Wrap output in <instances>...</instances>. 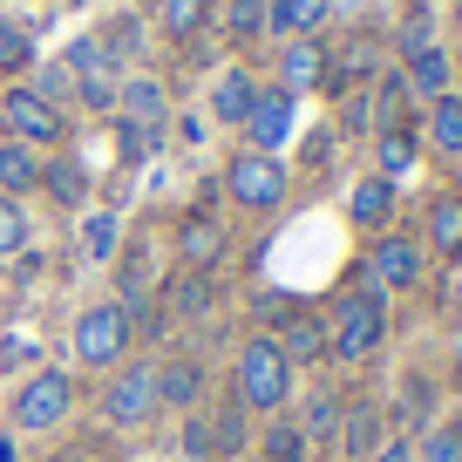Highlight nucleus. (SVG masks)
Here are the masks:
<instances>
[{
	"instance_id": "1",
	"label": "nucleus",
	"mask_w": 462,
	"mask_h": 462,
	"mask_svg": "<svg viewBox=\"0 0 462 462\" xmlns=\"http://www.w3.org/2000/svg\"><path fill=\"white\" fill-rule=\"evenodd\" d=\"M286 394H292V361L279 354L273 333H252L231 361V402L252 415H273V408H286Z\"/></svg>"
},
{
	"instance_id": "2",
	"label": "nucleus",
	"mask_w": 462,
	"mask_h": 462,
	"mask_svg": "<svg viewBox=\"0 0 462 462\" xmlns=\"http://www.w3.org/2000/svg\"><path fill=\"white\" fill-rule=\"evenodd\" d=\"M381 340H388V306H381L374 286L346 292L327 313V361H367Z\"/></svg>"
},
{
	"instance_id": "3",
	"label": "nucleus",
	"mask_w": 462,
	"mask_h": 462,
	"mask_svg": "<svg viewBox=\"0 0 462 462\" xmlns=\"http://www.w3.org/2000/svg\"><path fill=\"white\" fill-rule=\"evenodd\" d=\"M150 415H163L157 402V361H123L109 367V388H102V421H109L116 435L143 429Z\"/></svg>"
},
{
	"instance_id": "4",
	"label": "nucleus",
	"mask_w": 462,
	"mask_h": 462,
	"mask_svg": "<svg viewBox=\"0 0 462 462\" xmlns=\"http://www.w3.org/2000/svg\"><path fill=\"white\" fill-rule=\"evenodd\" d=\"M130 354V306L123 300H102L75 313V361L82 367H123Z\"/></svg>"
},
{
	"instance_id": "5",
	"label": "nucleus",
	"mask_w": 462,
	"mask_h": 462,
	"mask_svg": "<svg viewBox=\"0 0 462 462\" xmlns=\"http://www.w3.org/2000/svg\"><path fill=\"white\" fill-rule=\"evenodd\" d=\"M225 198L238 211H279L286 204V163L265 157V150H238L225 163Z\"/></svg>"
},
{
	"instance_id": "6",
	"label": "nucleus",
	"mask_w": 462,
	"mask_h": 462,
	"mask_svg": "<svg viewBox=\"0 0 462 462\" xmlns=\"http://www.w3.org/2000/svg\"><path fill=\"white\" fill-rule=\"evenodd\" d=\"M0 130L14 136V143H28V150H55L61 136H69V116H61L42 88H7V96H0Z\"/></svg>"
},
{
	"instance_id": "7",
	"label": "nucleus",
	"mask_w": 462,
	"mask_h": 462,
	"mask_svg": "<svg viewBox=\"0 0 462 462\" xmlns=\"http://www.w3.org/2000/svg\"><path fill=\"white\" fill-rule=\"evenodd\" d=\"M69 408H75V381L55 374V367H42V374L21 381V394H14V429L21 435H48Z\"/></svg>"
},
{
	"instance_id": "8",
	"label": "nucleus",
	"mask_w": 462,
	"mask_h": 462,
	"mask_svg": "<svg viewBox=\"0 0 462 462\" xmlns=\"http://www.w3.org/2000/svg\"><path fill=\"white\" fill-rule=\"evenodd\" d=\"M367 279H374V292H408V286H421V252H415V238L381 231L374 245H367Z\"/></svg>"
},
{
	"instance_id": "9",
	"label": "nucleus",
	"mask_w": 462,
	"mask_h": 462,
	"mask_svg": "<svg viewBox=\"0 0 462 462\" xmlns=\"http://www.w3.org/2000/svg\"><path fill=\"white\" fill-rule=\"evenodd\" d=\"M238 130H245V150H265V157H279V143L292 136V96H286V88H259Z\"/></svg>"
},
{
	"instance_id": "10",
	"label": "nucleus",
	"mask_w": 462,
	"mask_h": 462,
	"mask_svg": "<svg viewBox=\"0 0 462 462\" xmlns=\"http://www.w3.org/2000/svg\"><path fill=\"white\" fill-rule=\"evenodd\" d=\"M327 42H319V34H292L286 42V55H279V88H286L292 102L306 96V88H327Z\"/></svg>"
},
{
	"instance_id": "11",
	"label": "nucleus",
	"mask_w": 462,
	"mask_h": 462,
	"mask_svg": "<svg viewBox=\"0 0 462 462\" xmlns=\"http://www.w3.org/2000/svg\"><path fill=\"white\" fill-rule=\"evenodd\" d=\"M198 394H204V367L190 361V354L157 361V402L163 408H190V415H198Z\"/></svg>"
},
{
	"instance_id": "12",
	"label": "nucleus",
	"mask_w": 462,
	"mask_h": 462,
	"mask_svg": "<svg viewBox=\"0 0 462 462\" xmlns=\"http://www.w3.org/2000/svg\"><path fill=\"white\" fill-rule=\"evenodd\" d=\"M279 354H286L292 367L327 361V319H319V313H286V327H279Z\"/></svg>"
},
{
	"instance_id": "13",
	"label": "nucleus",
	"mask_w": 462,
	"mask_h": 462,
	"mask_svg": "<svg viewBox=\"0 0 462 462\" xmlns=\"http://www.w3.org/2000/svg\"><path fill=\"white\" fill-rule=\"evenodd\" d=\"M415 96H429V102H442L448 96V82H456V61L442 55L435 42H421V48H408V75H402Z\"/></svg>"
},
{
	"instance_id": "14",
	"label": "nucleus",
	"mask_w": 462,
	"mask_h": 462,
	"mask_svg": "<svg viewBox=\"0 0 462 462\" xmlns=\"http://www.w3.org/2000/svg\"><path fill=\"white\" fill-rule=\"evenodd\" d=\"M42 150L14 143V136H0V198H28V190H42Z\"/></svg>"
},
{
	"instance_id": "15",
	"label": "nucleus",
	"mask_w": 462,
	"mask_h": 462,
	"mask_svg": "<svg viewBox=\"0 0 462 462\" xmlns=\"http://www.w3.org/2000/svg\"><path fill=\"white\" fill-rule=\"evenodd\" d=\"M421 231H429V252H442V259H462V190H442V198H429V217H421Z\"/></svg>"
},
{
	"instance_id": "16",
	"label": "nucleus",
	"mask_w": 462,
	"mask_h": 462,
	"mask_svg": "<svg viewBox=\"0 0 462 462\" xmlns=\"http://www.w3.org/2000/svg\"><path fill=\"white\" fill-rule=\"evenodd\" d=\"M177 259H184V273H211V265L225 259V231H217L211 217H184V231H177Z\"/></svg>"
},
{
	"instance_id": "17",
	"label": "nucleus",
	"mask_w": 462,
	"mask_h": 462,
	"mask_svg": "<svg viewBox=\"0 0 462 462\" xmlns=\"http://www.w3.org/2000/svg\"><path fill=\"white\" fill-rule=\"evenodd\" d=\"M346 217L361 231H388V217H394V184L388 177H361L354 184V198H346Z\"/></svg>"
},
{
	"instance_id": "18",
	"label": "nucleus",
	"mask_w": 462,
	"mask_h": 462,
	"mask_svg": "<svg viewBox=\"0 0 462 462\" xmlns=\"http://www.w3.org/2000/svg\"><path fill=\"white\" fill-rule=\"evenodd\" d=\"M211 306H217L211 273H177L171 286H163V313H171V319H204Z\"/></svg>"
},
{
	"instance_id": "19",
	"label": "nucleus",
	"mask_w": 462,
	"mask_h": 462,
	"mask_svg": "<svg viewBox=\"0 0 462 462\" xmlns=\"http://www.w3.org/2000/svg\"><path fill=\"white\" fill-rule=\"evenodd\" d=\"M252 96H259L252 69H225V75H217V88H211V116H217V123H245Z\"/></svg>"
},
{
	"instance_id": "20",
	"label": "nucleus",
	"mask_w": 462,
	"mask_h": 462,
	"mask_svg": "<svg viewBox=\"0 0 462 462\" xmlns=\"http://www.w3.org/2000/svg\"><path fill=\"white\" fill-rule=\"evenodd\" d=\"M327 21V0H265V28L273 34H313Z\"/></svg>"
},
{
	"instance_id": "21",
	"label": "nucleus",
	"mask_w": 462,
	"mask_h": 462,
	"mask_svg": "<svg viewBox=\"0 0 462 462\" xmlns=\"http://www.w3.org/2000/svg\"><path fill=\"white\" fill-rule=\"evenodd\" d=\"M429 143L442 150V157H462V96L448 88L442 102H429Z\"/></svg>"
},
{
	"instance_id": "22",
	"label": "nucleus",
	"mask_w": 462,
	"mask_h": 462,
	"mask_svg": "<svg viewBox=\"0 0 462 462\" xmlns=\"http://www.w3.org/2000/svg\"><path fill=\"white\" fill-rule=\"evenodd\" d=\"M116 102H123L130 123H143V130H157V123H163V82H150V75H130Z\"/></svg>"
},
{
	"instance_id": "23",
	"label": "nucleus",
	"mask_w": 462,
	"mask_h": 462,
	"mask_svg": "<svg viewBox=\"0 0 462 462\" xmlns=\"http://www.w3.org/2000/svg\"><path fill=\"white\" fill-rule=\"evenodd\" d=\"M204 14H211V0H157V28L171 42H190L204 28Z\"/></svg>"
},
{
	"instance_id": "24",
	"label": "nucleus",
	"mask_w": 462,
	"mask_h": 462,
	"mask_svg": "<svg viewBox=\"0 0 462 462\" xmlns=\"http://www.w3.org/2000/svg\"><path fill=\"white\" fill-rule=\"evenodd\" d=\"M42 190L75 211V204H88V171L82 163H42Z\"/></svg>"
},
{
	"instance_id": "25",
	"label": "nucleus",
	"mask_w": 462,
	"mask_h": 462,
	"mask_svg": "<svg viewBox=\"0 0 462 462\" xmlns=\"http://www.w3.org/2000/svg\"><path fill=\"white\" fill-rule=\"evenodd\" d=\"M415 157H421V150H415V136H408V130H381V171H374V177L402 184V177L415 171Z\"/></svg>"
},
{
	"instance_id": "26",
	"label": "nucleus",
	"mask_w": 462,
	"mask_h": 462,
	"mask_svg": "<svg viewBox=\"0 0 462 462\" xmlns=\"http://www.w3.org/2000/svg\"><path fill=\"white\" fill-rule=\"evenodd\" d=\"M28 61H34V34L21 28V21L0 14V75H21Z\"/></svg>"
},
{
	"instance_id": "27",
	"label": "nucleus",
	"mask_w": 462,
	"mask_h": 462,
	"mask_svg": "<svg viewBox=\"0 0 462 462\" xmlns=\"http://www.w3.org/2000/svg\"><path fill=\"white\" fill-rule=\"evenodd\" d=\"M225 34L231 42H259L265 34V0H225Z\"/></svg>"
},
{
	"instance_id": "28",
	"label": "nucleus",
	"mask_w": 462,
	"mask_h": 462,
	"mask_svg": "<svg viewBox=\"0 0 462 462\" xmlns=\"http://www.w3.org/2000/svg\"><path fill=\"white\" fill-rule=\"evenodd\" d=\"M211 421V448L217 456H238V448H245V408L231 402V408H217V415H204Z\"/></svg>"
},
{
	"instance_id": "29",
	"label": "nucleus",
	"mask_w": 462,
	"mask_h": 462,
	"mask_svg": "<svg viewBox=\"0 0 462 462\" xmlns=\"http://www.w3.org/2000/svg\"><path fill=\"white\" fill-rule=\"evenodd\" d=\"M306 435H300V421H273L265 429V462H306Z\"/></svg>"
},
{
	"instance_id": "30",
	"label": "nucleus",
	"mask_w": 462,
	"mask_h": 462,
	"mask_svg": "<svg viewBox=\"0 0 462 462\" xmlns=\"http://www.w3.org/2000/svg\"><path fill=\"white\" fill-rule=\"evenodd\" d=\"M333 429H340V402H333V394H313L306 415H300V435H306V442H327Z\"/></svg>"
},
{
	"instance_id": "31",
	"label": "nucleus",
	"mask_w": 462,
	"mask_h": 462,
	"mask_svg": "<svg viewBox=\"0 0 462 462\" xmlns=\"http://www.w3.org/2000/svg\"><path fill=\"white\" fill-rule=\"evenodd\" d=\"M21 245H28V211L21 198H0V259H14Z\"/></svg>"
},
{
	"instance_id": "32",
	"label": "nucleus",
	"mask_w": 462,
	"mask_h": 462,
	"mask_svg": "<svg viewBox=\"0 0 462 462\" xmlns=\"http://www.w3.org/2000/svg\"><path fill=\"white\" fill-rule=\"evenodd\" d=\"M374 435H381L374 408H346V456H374Z\"/></svg>"
},
{
	"instance_id": "33",
	"label": "nucleus",
	"mask_w": 462,
	"mask_h": 462,
	"mask_svg": "<svg viewBox=\"0 0 462 462\" xmlns=\"http://www.w3.org/2000/svg\"><path fill=\"white\" fill-rule=\"evenodd\" d=\"M82 252H88V259H116V217H109V211H88Z\"/></svg>"
},
{
	"instance_id": "34",
	"label": "nucleus",
	"mask_w": 462,
	"mask_h": 462,
	"mask_svg": "<svg viewBox=\"0 0 462 462\" xmlns=\"http://www.w3.org/2000/svg\"><path fill=\"white\" fill-rule=\"evenodd\" d=\"M415 462H462V429H435L429 442L415 448Z\"/></svg>"
},
{
	"instance_id": "35",
	"label": "nucleus",
	"mask_w": 462,
	"mask_h": 462,
	"mask_svg": "<svg viewBox=\"0 0 462 462\" xmlns=\"http://www.w3.org/2000/svg\"><path fill=\"white\" fill-rule=\"evenodd\" d=\"M184 456H198V462H204V456H217V448H211V421H204V415H190V421H184Z\"/></svg>"
},
{
	"instance_id": "36",
	"label": "nucleus",
	"mask_w": 462,
	"mask_h": 462,
	"mask_svg": "<svg viewBox=\"0 0 462 462\" xmlns=\"http://www.w3.org/2000/svg\"><path fill=\"white\" fill-rule=\"evenodd\" d=\"M367 462H415V448H408V442H381Z\"/></svg>"
},
{
	"instance_id": "37",
	"label": "nucleus",
	"mask_w": 462,
	"mask_h": 462,
	"mask_svg": "<svg viewBox=\"0 0 462 462\" xmlns=\"http://www.w3.org/2000/svg\"><path fill=\"white\" fill-rule=\"evenodd\" d=\"M55 462H96V456H88V448H69V456H55Z\"/></svg>"
},
{
	"instance_id": "38",
	"label": "nucleus",
	"mask_w": 462,
	"mask_h": 462,
	"mask_svg": "<svg viewBox=\"0 0 462 462\" xmlns=\"http://www.w3.org/2000/svg\"><path fill=\"white\" fill-rule=\"evenodd\" d=\"M14 456H21V448H14V442H7V435H0V462H14Z\"/></svg>"
},
{
	"instance_id": "39",
	"label": "nucleus",
	"mask_w": 462,
	"mask_h": 462,
	"mask_svg": "<svg viewBox=\"0 0 462 462\" xmlns=\"http://www.w3.org/2000/svg\"><path fill=\"white\" fill-rule=\"evenodd\" d=\"M456 34H462V0H456Z\"/></svg>"
},
{
	"instance_id": "40",
	"label": "nucleus",
	"mask_w": 462,
	"mask_h": 462,
	"mask_svg": "<svg viewBox=\"0 0 462 462\" xmlns=\"http://www.w3.org/2000/svg\"><path fill=\"white\" fill-rule=\"evenodd\" d=\"M456 171H462V157H456Z\"/></svg>"
}]
</instances>
